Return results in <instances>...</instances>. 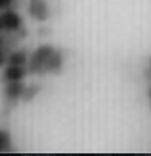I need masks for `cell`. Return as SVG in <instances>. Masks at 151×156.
<instances>
[{
  "instance_id": "obj_1",
  "label": "cell",
  "mask_w": 151,
  "mask_h": 156,
  "mask_svg": "<svg viewBox=\"0 0 151 156\" xmlns=\"http://www.w3.org/2000/svg\"><path fill=\"white\" fill-rule=\"evenodd\" d=\"M56 50L52 44H42L37 46L32 53L29 54V60L27 64L28 73L32 76H45V66L49 57Z\"/></svg>"
},
{
  "instance_id": "obj_2",
  "label": "cell",
  "mask_w": 151,
  "mask_h": 156,
  "mask_svg": "<svg viewBox=\"0 0 151 156\" xmlns=\"http://www.w3.org/2000/svg\"><path fill=\"white\" fill-rule=\"evenodd\" d=\"M27 85L23 81H15V82H7L3 86V99L7 106V111H11L23 99Z\"/></svg>"
},
{
  "instance_id": "obj_3",
  "label": "cell",
  "mask_w": 151,
  "mask_h": 156,
  "mask_svg": "<svg viewBox=\"0 0 151 156\" xmlns=\"http://www.w3.org/2000/svg\"><path fill=\"white\" fill-rule=\"evenodd\" d=\"M27 12L32 20L44 23L50 17V7L46 0H28Z\"/></svg>"
},
{
  "instance_id": "obj_4",
  "label": "cell",
  "mask_w": 151,
  "mask_h": 156,
  "mask_svg": "<svg viewBox=\"0 0 151 156\" xmlns=\"http://www.w3.org/2000/svg\"><path fill=\"white\" fill-rule=\"evenodd\" d=\"M2 21H3V30H5L7 33L20 32L21 29H24L23 17L20 16V13H17L13 9L7 8L2 13Z\"/></svg>"
},
{
  "instance_id": "obj_5",
  "label": "cell",
  "mask_w": 151,
  "mask_h": 156,
  "mask_svg": "<svg viewBox=\"0 0 151 156\" xmlns=\"http://www.w3.org/2000/svg\"><path fill=\"white\" fill-rule=\"evenodd\" d=\"M28 69L23 65H11L7 64L2 73V82H15V81H24L28 76Z\"/></svg>"
},
{
  "instance_id": "obj_6",
  "label": "cell",
  "mask_w": 151,
  "mask_h": 156,
  "mask_svg": "<svg viewBox=\"0 0 151 156\" xmlns=\"http://www.w3.org/2000/svg\"><path fill=\"white\" fill-rule=\"evenodd\" d=\"M64 64H65V57L61 50L56 49L55 52L52 53V56L49 57L48 62H46L45 66V74H53V76H57V74H61L64 69Z\"/></svg>"
},
{
  "instance_id": "obj_7",
  "label": "cell",
  "mask_w": 151,
  "mask_h": 156,
  "mask_svg": "<svg viewBox=\"0 0 151 156\" xmlns=\"http://www.w3.org/2000/svg\"><path fill=\"white\" fill-rule=\"evenodd\" d=\"M29 60V53L25 49H16V50H11L8 54V60L7 64L11 65H23L27 66Z\"/></svg>"
},
{
  "instance_id": "obj_8",
  "label": "cell",
  "mask_w": 151,
  "mask_h": 156,
  "mask_svg": "<svg viewBox=\"0 0 151 156\" xmlns=\"http://www.w3.org/2000/svg\"><path fill=\"white\" fill-rule=\"evenodd\" d=\"M12 148V136L5 128H0V152H11Z\"/></svg>"
},
{
  "instance_id": "obj_9",
  "label": "cell",
  "mask_w": 151,
  "mask_h": 156,
  "mask_svg": "<svg viewBox=\"0 0 151 156\" xmlns=\"http://www.w3.org/2000/svg\"><path fill=\"white\" fill-rule=\"evenodd\" d=\"M40 91H41V86H40V85H36V83L29 85V86H27L21 101H23V102H32Z\"/></svg>"
},
{
  "instance_id": "obj_10",
  "label": "cell",
  "mask_w": 151,
  "mask_h": 156,
  "mask_svg": "<svg viewBox=\"0 0 151 156\" xmlns=\"http://www.w3.org/2000/svg\"><path fill=\"white\" fill-rule=\"evenodd\" d=\"M9 50L5 48L4 45L0 44V68H4L7 65V60H8Z\"/></svg>"
},
{
  "instance_id": "obj_11",
  "label": "cell",
  "mask_w": 151,
  "mask_h": 156,
  "mask_svg": "<svg viewBox=\"0 0 151 156\" xmlns=\"http://www.w3.org/2000/svg\"><path fill=\"white\" fill-rule=\"evenodd\" d=\"M13 0H0V9H5L12 4Z\"/></svg>"
},
{
  "instance_id": "obj_12",
  "label": "cell",
  "mask_w": 151,
  "mask_h": 156,
  "mask_svg": "<svg viewBox=\"0 0 151 156\" xmlns=\"http://www.w3.org/2000/svg\"><path fill=\"white\" fill-rule=\"evenodd\" d=\"M3 30V21H2V15H0V32Z\"/></svg>"
},
{
  "instance_id": "obj_13",
  "label": "cell",
  "mask_w": 151,
  "mask_h": 156,
  "mask_svg": "<svg viewBox=\"0 0 151 156\" xmlns=\"http://www.w3.org/2000/svg\"><path fill=\"white\" fill-rule=\"evenodd\" d=\"M149 98H150V102H151V86L149 87Z\"/></svg>"
}]
</instances>
